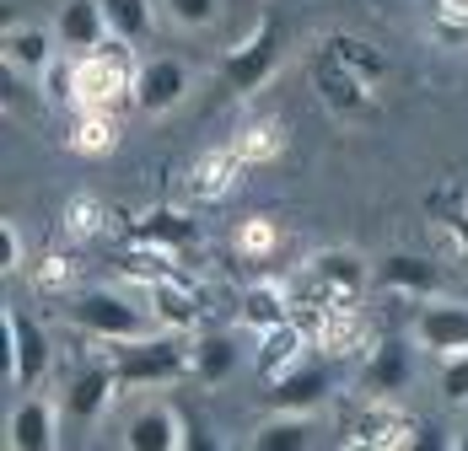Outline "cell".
<instances>
[{
	"instance_id": "cell-1",
	"label": "cell",
	"mask_w": 468,
	"mask_h": 451,
	"mask_svg": "<svg viewBox=\"0 0 468 451\" xmlns=\"http://www.w3.org/2000/svg\"><path fill=\"white\" fill-rule=\"evenodd\" d=\"M65 312H70V322H76L81 333L108 339V344L151 339V333H156V317L145 312V307H135L130 296H119V290H81Z\"/></svg>"
},
{
	"instance_id": "cell-2",
	"label": "cell",
	"mask_w": 468,
	"mask_h": 451,
	"mask_svg": "<svg viewBox=\"0 0 468 451\" xmlns=\"http://www.w3.org/2000/svg\"><path fill=\"white\" fill-rule=\"evenodd\" d=\"M113 371L119 387H151V382H178L194 371V350H184L173 333H151V339H124L113 344Z\"/></svg>"
},
{
	"instance_id": "cell-3",
	"label": "cell",
	"mask_w": 468,
	"mask_h": 451,
	"mask_svg": "<svg viewBox=\"0 0 468 451\" xmlns=\"http://www.w3.org/2000/svg\"><path fill=\"white\" fill-rule=\"evenodd\" d=\"M130 48L124 38H108L92 54H76V102L81 108H113L119 97L135 91V70H130Z\"/></svg>"
},
{
	"instance_id": "cell-4",
	"label": "cell",
	"mask_w": 468,
	"mask_h": 451,
	"mask_svg": "<svg viewBox=\"0 0 468 451\" xmlns=\"http://www.w3.org/2000/svg\"><path fill=\"white\" fill-rule=\"evenodd\" d=\"M281 48H285V27L275 22V16H264V22H259V33L227 54V65H221V87H227V91H259L270 76H275Z\"/></svg>"
},
{
	"instance_id": "cell-5",
	"label": "cell",
	"mask_w": 468,
	"mask_h": 451,
	"mask_svg": "<svg viewBox=\"0 0 468 451\" xmlns=\"http://www.w3.org/2000/svg\"><path fill=\"white\" fill-rule=\"evenodd\" d=\"M184 97H188V65L178 54H145L141 65H135V91H130V102L141 108L145 119L173 113Z\"/></svg>"
},
{
	"instance_id": "cell-6",
	"label": "cell",
	"mask_w": 468,
	"mask_h": 451,
	"mask_svg": "<svg viewBox=\"0 0 468 451\" xmlns=\"http://www.w3.org/2000/svg\"><path fill=\"white\" fill-rule=\"evenodd\" d=\"M307 279H313L318 301L339 307V301H361V290L372 285L377 274L367 269V258H361V253H350V247H324V253H313Z\"/></svg>"
},
{
	"instance_id": "cell-7",
	"label": "cell",
	"mask_w": 468,
	"mask_h": 451,
	"mask_svg": "<svg viewBox=\"0 0 468 451\" xmlns=\"http://www.w3.org/2000/svg\"><path fill=\"white\" fill-rule=\"evenodd\" d=\"M5 339H11V350H5V376H11V387L33 393V387L48 376V339H44V328H38L33 317H22L16 307H5Z\"/></svg>"
},
{
	"instance_id": "cell-8",
	"label": "cell",
	"mask_w": 468,
	"mask_h": 451,
	"mask_svg": "<svg viewBox=\"0 0 468 451\" xmlns=\"http://www.w3.org/2000/svg\"><path fill=\"white\" fill-rule=\"evenodd\" d=\"M113 387H119V371L113 365H76L70 376H65V419L70 425H97L102 419V408L113 404Z\"/></svg>"
},
{
	"instance_id": "cell-9",
	"label": "cell",
	"mask_w": 468,
	"mask_h": 451,
	"mask_svg": "<svg viewBox=\"0 0 468 451\" xmlns=\"http://www.w3.org/2000/svg\"><path fill=\"white\" fill-rule=\"evenodd\" d=\"M54 38H59V48H65L70 59L102 48L108 38H113V33H108V11H102V0H65L59 16H54Z\"/></svg>"
},
{
	"instance_id": "cell-10",
	"label": "cell",
	"mask_w": 468,
	"mask_h": 451,
	"mask_svg": "<svg viewBox=\"0 0 468 451\" xmlns=\"http://www.w3.org/2000/svg\"><path fill=\"white\" fill-rule=\"evenodd\" d=\"M5 446L11 451H48L59 446V408L48 398H22V404L5 414Z\"/></svg>"
},
{
	"instance_id": "cell-11",
	"label": "cell",
	"mask_w": 468,
	"mask_h": 451,
	"mask_svg": "<svg viewBox=\"0 0 468 451\" xmlns=\"http://www.w3.org/2000/svg\"><path fill=\"white\" fill-rule=\"evenodd\" d=\"M415 339L431 355L468 350V301H425L420 317H415Z\"/></svg>"
},
{
	"instance_id": "cell-12",
	"label": "cell",
	"mask_w": 468,
	"mask_h": 451,
	"mask_svg": "<svg viewBox=\"0 0 468 451\" xmlns=\"http://www.w3.org/2000/svg\"><path fill=\"white\" fill-rule=\"evenodd\" d=\"M410 382H415V350L404 339H382L361 371L367 398H399V393H410Z\"/></svg>"
},
{
	"instance_id": "cell-13",
	"label": "cell",
	"mask_w": 468,
	"mask_h": 451,
	"mask_svg": "<svg viewBox=\"0 0 468 451\" xmlns=\"http://www.w3.org/2000/svg\"><path fill=\"white\" fill-rule=\"evenodd\" d=\"M0 48H5V70L11 76H27V81L48 76V65L65 54L59 38H54V27H5Z\"/></svg>"
},
{
	"instance_id": "cell-14",
	"label": "cell",
	"mask_w": 468,
	"mask_h": 451,
	"mask_svg": "<svg viewBox=\"0 0 468 451\" xmlns=\"http://www.w3.org/2000/svg\"><path fill=\"white\" fill-rule=\"evenodd\" d=\"M130 451H173V446H188L184 425L167 404H145L124 419V435H119Z\"/></svg>"
},
{
	"instance_id": "cell-15",
	"label": "cell",
	"mask_w": 468,
	"mask_h": 451,
	"mask_svg": "<svg viewBox=\"0 0 468 451\" xmlns=\"http://www.w3.org/2000/svg\"><path fill=\"white\" fill-rule=\"evenodd\" d=\"M377 285L393 290V296H420V301H431L441 290V269L431 258H420V253H388V258H377Z\"/></svg>"
},
{
	"instance_id": "cell-16",
	"label": "cell",
	"mask_w": 468,
	"mask_h": 451,
	"mask_svg": "<svg viewBox=\"0 0 468 451\" xmlns=\"http://www.w3.org/2000/svg\"><path fill=\"white\" fill-rule=\"evenodd\" d=\"M328 393L334 387H328L324 365H291V371H281L270 382V408H281V414H313Z\"/></svg>"
},
{
	"instance_id": "cell-17",
	"label": "cell",
	"mask_w": 468,
	"mask_h": 451,
	"mask_svg": "<svg viewBox=\"0 0 468 451\" xmlns=\"http://www.w3.org/2000/svg\"><path fill=\"white\" fill-rule=\"evenodd\" d=\"M318 350H324V355H334V361L372 350V328H367V317L356 312L350 301L324 307V317H318Z\"/></svg>"
},
{
	"instance_id": "cell-18",
	"label": "cell",
	"mask_w": 468,
	"mask_h": 451,
	"mask_svg": "<svg viewBox=\"0 0 468 451\" xmlns=\"http://www.w3.org/2000/svg\"><path fill=\"white\" fill-rule=\"evenodd\" d=\"M356 446H415V419L388 408V398H372V408L356 419Z\"/></svg>"
},
{
	"instance_id": "cell-19",
	"label": "cell",
	"mask_w": 468,
	"mask_h": 451,
	"mask_svg": "<svg viewBox=\"0 0 468 451\" xmlns=\"http://www.w3.org/2000/svg\"><path fill=\"white\" fill-rule=\"evenodd\" d=\"M242 173H248V162H242V151H237V145L205 151V156L194 162V194H199V199H227Z\"/></svg>"
},
{
	"instance_id": "cell-20",
	"label": "cell",
	"mask_w": 468,
	"mask_h": 451,
	"mask_svg": "<svg viewBox=\"0 0 468 451\" xmlns=\"http://www.w3.org/2000/svg\"><path fill=\"white\" fill-rule=\"evenodd\" d=\"M313 435H318V430H313V414H281V408H275V414L248 435V446L253 451H307Z\"/></svg>"
},
{
	"instance_id": "cell-21",
	"label": "cell",
	"mask_w": 468,
	"mask_h": 451,
	"mask_svg": "<svg viewBox=\"0 0 468 451\" xmlns=\"http://www.w3.org/2000/svg\"><path fill=\"white\" fill-rule=\"evenodd\" d=\"M237 365H242V350H237L227 333H205V339L194 344V376H199L205 387H221Z\"/></svg>"
},
{
	"instance_id": "cell-22",
	"label": "cell",
	"mask_w": 468,
	"mask_h": 451,
	"mask_svg": "<svg viewBox=\"0 0 468 451\" xmlns=\"http://www.w3.org/2000/svg\"><path fill=\"white\" fill-rule=\"evenodd\" d=\"M119 145V119H113V108H81V119H76V130H70V151H81V156H108Z\"/></svg>"
},
{
	"instance_id": "cell-23",
	"label": "cell",
	"mask_w": 468,
	"mask_h": 451,
	"mask_svg": "<svg viewBox=\"0 0 468 451\" xmlns=\"http://www.w3.org/2000/svg\"><path fill=\"white\" fill-rule=\"evenodd\" d=\"M291 365H302V333L291 328V322H281V328H270L264 333V350H259V376L264 382H275L281 371H291Z\"/></svg>"
},
{
	"instance_id": "cell-24",
	"label": "cell",
	"mask_w": 468,
	"mask_h": 451,
	"mask_svg": "<svg viewBox=\"0 0 468 451\" xmlns=\"http://www.w3.org/2000/svg\"><path fill=\"white\" fill-rule=\"evenodd\" d=\"M281 322H285V290L281 285H253V290H242V328L270 333V328H281Z\"/></svg>"
},
{
	"instance_id": "cell-25",
	"label": "cell",
	"mask_w": 468,
	"mask_h": 451,
	"mask_svg": "<svg viewBox=\"0 0 468 451\" xmlns=\"http://www.w3.org/2000/svg\"><path fill=\"white\" fill-rule=\"evenodd\" d=\"M102 11H108V33L113 38H124L135 48L151 38V0H102Z\"/></svg>"
},
{
	"instance_id": "cell-26",
	"label": "cell",
	"mask_w": 468,
	"mask_h": 451,
	"mask_svg": "<svg viewBox=\"0 0 468 451\" xmlns=\"http://www.w3.org/2000/svg\"><path fill=\"white\" fill-rule=\"evenodd\" d=\"M237 151H242V162H248V167H264V162H275V156L285 151V130L275 124V119L248 124V130H242V140H237Z\"/></svg>"
},
{
	"instance_id": "cell-27",
	"label": "cell",
	"mask_w": 468,
	"mask_h": 451,
	"mask_svg": "<svg viewBox=\"0 0 468 451\" xmlns=\"http://www.w3.org/2000/svg\"><path fill=\"white\" fill-rule=\"evenodd\" d=\"M275 247H281V231H275L270 215H253V221L237 226V253L242 258H270Z\"/></svg>"
},
{
	"instance_id": "cell-28",
	"label": "cell",
	"mask_w": 468,
	"mask_h": 451,
	"mask_svg": "<svg viewBox=\"0 0 468 451\" xmlns=\"http://www.w3.org/2000/svg\"><path fill=\"white\" fill-rule=\"evenodd\" d=\"M141 236L145 242H173V247H184V242H194V221L178 215V210H156V215L141 221Z\"/></svg>"
},
{
	"instance_id": "cell-29",
	"label": "cell",
	"mask_w": 468,
	"mask_h": 451,
	"mask_svg": "<svg viewBox=\"0 0 468 451\" xmlns=\"http://www.w3.org/2000/svg\"><path fill=\"white\" fill-rule=\"evenodd\" d=\"M441 404L463 408L468 404V350H458V355H441Z\"/></svg>"
},
{
	"instance_id": "cell-30",
	"label": "cell",
	"mask_w": 468,
	"mask_h": 451,
	"mask_svg": "<svg viewBox=\"0 0 468 451\" xmlns=\"http://www.w3.org/2000/svg\"><path fill=\"white\" fill-rule=\"evenodd\" d=\"M162 11L178 22V27H210L221 16V0H162Z\"/></svg>"
},
{
	"instance_id": "cell-31",
	"label": "cell",
	"mask_w": 468,
	"mask_h": 451,
	"mask_svg": "<svg viewBox=\"0 0 468 451\" xmlns=\"http://www.w3.org/2000/svg\"><path fill=\"white\" fill-rule=\"evenodd\" d=\"M151 301H156V317H162V322H173V328H184V322H188V296H184V290L156 285V290H151Z\"/></svg>"
},
{
	"instance_id": "cell-32",
	"label": "cell",
	"mask_w": 468,
	"mask_h": 451,
	"mask_svg": "<svg viewBox=\"0 0 468 451\" xmlns=\"http://www.w3.org/2000/svg\"><path fill=\"white\" fill-rule=\"evenodd\" d=\"M97 215H102V205H97V199H70V210H65L70 236H92V231H97Z\"/></svg>"
},
{
	"instance_id": "cell-33",
	"label": "cell",
	"mask_w": 468,
	"mask_h": 451,
	"mask_svg": "<svg viewBox=\"0 0 468 451\" xmlns=\"http://www.w3.org/2000/svg\"><path fill=\"white\" fill-rule=\"evenodd\" d=\"M0 269L5 274L22 269V231H16V221H0Z\"/></svg>"
},
{
	"instance_id": "cell-34",
	"label": "cell",
	"mask_w": 468,
	"mask_h": 451,
	"mask_svg": "<svg viewBox=\"0 0 468 451\" xmlns=\"http://www.w3.org/2000/svg\"><path fill=\"white\" fill-rule=\"evenodd\" d=\"M318 87H324V97H334L339 108H350L356 102V81H345L339 70H328V65H318Z\"/></svg>"
},
{
	"instance_id": "cell-35",
	"label": "cell",
	"mask_w": 468,
	"mask_h": 451,
	"mask_svg": "<svg viewBox=\"0 0 468 451\" xmlns=\"http://www.w3.org/2000/svg\"><path fill=\"white\" fill-rule=\"evenodd\" d=\"M65 269H70L65 258H44V269H38V279H44V290H59V285H65Z\"/></svg>"
},
{
	"instance_id": "cell-36",
	"label": "cell",
	"mask_w": 468,
	"mask_h": 451,
	"mask_svg": "<svg viewBox=\"0 0 468 451\" xmlns=\"http://www.w3.org/2000/svg\"><path fill=\"white\" fill-rule=\"evenodd\" d=\"M441 16H447V27H452V22L468 27V0H441Z\"/></svg>"
}]
</instances>
